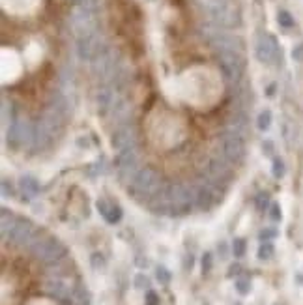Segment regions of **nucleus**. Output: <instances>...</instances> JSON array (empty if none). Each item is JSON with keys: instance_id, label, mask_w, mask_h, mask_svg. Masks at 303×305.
<instances>
[{"instance_id": "nucleus-14", "label": "nucleus", "mask_w": 303, "mask_h": 305, "mask_svg": "<svg viewBox=\"0 0 303 305\" xmlns=\"http://www.w3.org/2000/svg\"><path fill=\"white\" fill-rule=\"evenodd\" d=\"M155 277H157V281H159L161 285H169L170 283V271L165 266H159V268L155 269Z\"/></svg>"}, {"instance_id": "nucleus-15", "label": "nucleus", "mask_w": 303, "mask_h": 305, "mask_svg": "<svg viewBox=\"0 0 303 305\" xmlns=\"http://www.w3.org/2000/svg\"><path fill=\"white\" fill-rule=\"evenodd\" d=\"M234 287H236V290H238L240 294H249L251 283H249V279L238 277V279H236V283H234Z\"/></svg>"}, {"instance_id": "nucleus-17", "label": "nucleus", "mask_w": 303, "mask_h": 305, "mask_svg": "<svg viewBox=\"0 0 303 305\" xmlns=\"http://www.w3.org/2000/svg\"><path fill=\"white\" fill-rule=\"evenodd\" d=\"M212 264H214V257H212V253H204V257H202V271L208 273V271L212 269Z\"/></svg>"}, {"instance_id": "nucleus-2", "label": "nucleus", "mask_w": 303, "mask_h": 305, "mask_svg": "<svg viewBox=\"0 0 303 305\" xmlns=\"http://www.w3.org/2000/svg\"><path fill=\"white\" fill-rule=\"evenodd\" d=\"M28 251L47 266L56 264L66 257V247L56 238H38L36 242L28 247Z\"/></svg>"}, {"instance_id": "nucleus-10", "label": "nucleus", "mask_w": 303, "mask_h": 305, "mask_svg": "<svg viewBox=\"0 0 303 305\" xmlns=\"http://www.w3.org/2000/svg\"><path fill=\"white\" fill-rule=\"evenodd\" d=\"M72 305H90V292L88 288L84 285H77L73 288V294H72Z\"/></svg>"}, {"instance_id": "nucleus-21", "label": "nucleus", "mask_w": 303, "mask_h": 305, "mask_svg": "<svg viewBox=\"0 0 303 305\" xmlns=\"http://www.w3.org/2000/svg\"><path fill=\"white\" fill-rule=\"evenodd\" d=\"M269 217H271L273 221H279V219H281V208H279L277 202L269 204Z\"/></svg>"}, {"instance_id": "nucleus-25", "label": "nucleus", "mask_w": 303, "mask_h": 305, "mask_svg": "<svg viewBox=\"0 0 303 305\" xmlns=\"http://www.w3.org/2000/svg\"><path fill=\"white\" fill-rule=\"evenodd\" d=\"M238 271H240V266H238V264H236V266H230V271H228V275H234V273H238Z\"/></svg>"}, {"instance_id": "nucleus-6", "label": "nucleus", "mask_w": 303, "mask_h": 305, "mask_svg": "<svg viewBox=\"0 0 303 305\" xmlns=\"http://www.w3.org/2000/svg\"><path fill=\"white\" fill-rule=\"evenodd\" d=\"M8 141L13 146H28V144H34V126L17 118L15 122L9 124V133H8Z\"/></svg>"}, {"instance_id": "nucleus-13", "label": "nucleus", "mask_w": 303, "mask_h": 305, "mask_svg": "<svg viewBox=\"0 0 303 305\" xmlns=\"http://www.w3.org/2000/svg\"><path fill=\"white\" fill-rule=\"evenodd\" d=\"M245 247H247V243L243 238H236L234 243H232V253H234V257H243L245 255Z\"/></svg>"}, {"instance_id": "nucleus-3", "label": "nucleus", "mask_w": 303, "mask_h": 305, "mask_svg": "<svg viewBox=\"0 0 303 305\" xmlns=\"http://www.w3.org/2000/svg\"><path fill=\"white\" fill-rule=\"evenodd\" d=\"M116 169H118V178L124 184H131L133 178L137 176V172L141 171L139 167V153H137V146L125 148L118 152L116 157Z\"/></svg>"}, {"instance_id": "nucleus-7", "label": "nucleus", "mask_w": 303, "mask_h": 305, "mask_svg": "<svg viewBox=\"0 0 303 305\" xmlns=\"http://www.w3.org/2000/svg\"><path fill=\"white\" fill-rule=\"evenodd\" d=\"M113 144L116 146V150H125V148H131L137 146V131L133 129V126L127 122L124 126L114 127V133H113Z\"/></svg>"}, {"instance_id": "nucleus-4", "label": "nucleus", "mask_w": 303, "mask_h": 305, "mask_svg": "<svg viewBox=\"0 0 303 305\" xmlns=\"http://www.w3.org/2000/svg\"><path fill=\"white\" fill-rule=\"evenodd\" d=\"M38 238H39V234L30 221H17L13 225V229L4 236V240H9L11 243H15L19 247H27V249L36 242Z\"/></svg>"}, {"instance_id": "nucleus-18", "label": "nucleus", "mask_w": 303, "mask_h": 305, "mask_svg": "<svg viewBox=\"0 0 303 305\" xmlns=\"http://www.w3.org/2000/svg\"><path fill=\"white\" fill-rule=\"evenodd\" d=\"M144 304L146 305H159V296H157L153 290H148V292H146V298H144Z\"/></svg>"}, {"instance_id": "nucleus-23", "label": "nucleus", "mask_w": 303, "mask_h": 305, "mask_svg": "<svg viewBox=\"0 0 303 305\" xmlns=\"http://www.w3.org/2000/svg\"><path fill=\"white\" fill-rule=\"evenodd\" d=\"M267 202H269V198H267V193H260L259 197H257V206H259V210H266Z\"/></svg>"}, {"instance_id": "nucleus-22", "label": "nucleus", "mask_w": 303, "mask_h": 305, "mask_svg": "<svg viewBox=\"0 0 303 305\" xmlns=\"http://www.w3.org/2000/svg\"><path fill=\"white\" fill-rule=\"evenodd\" d=\"M275 236H277L275 229H264V230L260 232V240H262V242H267V240H271V238H275Z\"/></svg>"}, {"instance_id": "nucleus-1", "label": "nucleus", "mask_w": 303, "mask_h": 305, "mask_svg": "<svg viewBox=\"0 0 303 305\" xmlns=\"http://www.w3.org/2000/svg\"><path fill=\"white\" fill-rule=\"evenodd\" d=\"M129 189H131L133 197L141 198V200H153L165 188H163V182L157 172L152 169H141L133 178V182L129 184Z\"/></svg>"}, {"instance_id": "nucleus-11", "label": "nucleus", "mask_w": 303, "mask_h": 305, "mask_svg": "<svg viewBox=\"0 0 303 305\" xmlns=\"http://www.w3.org/2000/svg\"><path fill=\"white\" fill-rule=\"evenodd\" d=\"M21 189H23V193L27 197H34L39 191V184L32 176H25V178H21Z\"/></svg>"}, {"instance_id": "nucleus-26", "label": "nucleus", "mask_w": 303, "mask_h": 305, "mask_svg": "<svg viewBox=\"0 0 303 305\" xmlns=\"http://www.w3.org/2000/svg\"><path fill=\"white\" fill-rule=\"evenodd\" d=\"M219 247H221V257H223V259H227V243H221V245H219Z\"/></svg>"}, {"instance_id": "nucleus-9", "label": "nucleus", "mask_w": 303, "mask_h": 305, "mask_svg": "<svg viewBox=\"0 0 303 305\" xmlns=\"http://www.w3.org/2000/svg\"><path fill=\"white\" fill-rule=\"evenodd\" d=\"M98 210H99V214L103 216V219L111 225L118 223V221L122 219V208L116 206V204H109L107 200H103V198L98 200Z\"/></svg>"}, {"instance_id": "nucleus-19", "label": "nucleus", "mask_w": 303, "mask_h": 305, "mask_svg": "<svg viewBox=\"0 0 303 305\" xmlns=\"http://www.w3.org/2000/svg\"><path fill=\"white\" fill-rule=\"evenodd\" d=\"M283 174H285V163L281 161V159H275L273 161V176L281 178Z\"/></svg>"}, {"instance_id": "nucleus-5", "label": "nucleus", "mask_w": 303, "mask_h": 305, "mask_svg": "<svg viewBox=\"0 0 303 305\" xmlns=\"http://www.w3.org/2000/svg\"><path fill=\"white\" fill-rule=\"evenodd\" d=\"M219 150L230 163H238L243 159L245 153V146H243V137L240 135L223 131L219 137Z\"/></svg>"}, {"instance_id": "nucleus-8", "label": "nucleus", "mask_w": 303, "mask_h": 305, "mask_svg": "<svg viewBox=\"0 0 303 305\" xmlns=\"http://www.w3.org/2000/svg\"><path fill=\"white\" fill-rule=\"evenodd\" d=\"M43 288L47 294H51L54 298H60V300H70L73 294V288L68 287L62 277H49L47 283L43 285Z\"/></svg>"}, {"instance_id": "nucleus-16", "label": "nucleus", "mask_w": 303, "mask_h": 305, "mask_svg": "<svg viewBox=\"0 0 303 305\" xmlns=\"http://www.w3.org/2000/svg\"><path fill=\"white\" fill-rule=\"evenodd\" d=\"M269 124H271V113H269V111H264L259 116V129L264 131V129L269 127Z\"/></svg>"}, {"instance_id": "nucleus-12", "label": "nucleus", "mask_w": 303, "mask_h": 305, "mask_svg": "<svg viewBox=\"0 0 303 305\" xmlns=\"http://www.w3.org/2000/svg\"><path fill=\"white\" fill-rule=\"evenodd\" d=\"M273 253H275V247H273V243L264 242L262 245H260V249H259V259H260V261H269V259L273 257Z\"/></svg>"}, {"instance_id": "nucleus-20", "label": "nucleus", "mask_w": 303, "mask_h": 305, "mask_svg": "<svg viewBox=\"0 0 303 305\" xmlns=\"http://www.w3.org/2000/svg\"><path fill=\"white\" fill-rule=\"evenodd\" d=\"M135 287L137 288H148V285H150V281H148V277L146 275H143V273H139L137 277H135Z\"/></svg>"}, {"instance_id": "nucleus-24", "label": "nucleus", "mask_w": 303, "mask_h": 305, "mask_svg": "<svg viewBox=\"0 0 303 305\" xmlns=\"http://www.w3.org/2000/svg\"><path fill=\"white\" fill-rule=\"evenodd\" d=\"M92 264H94V268H103L105 266V261H103V257L101 255H92Z\"/></svg>"}]
</instances>
